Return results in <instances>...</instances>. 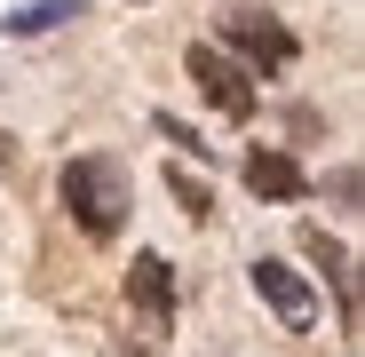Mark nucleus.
<instances>
[{"label": "nucleus", "instance_id": "f257e3e1", "mask_svg": "<svg viewBox=\"0 0 365 357\" xmlns=\"http://www.w3.org/2000/svg\"><path fill=\"white\" fill-rule=\"evenodd\" d=\"M56 191H64V207H72V222L88 238H119V222H128V175H119L111 159H96V151L72 159Z\"/></svg>", "mask_w": 365, "mask_h": 357}, {"label": "nucleus", "instance_id": "f03ea898", "mask_svg": "<svg viewBox=\"0 0 365 357\" xmlns=\"http://www.w3.org/2000/svg\"><path fill=\"white\" fill-rule=\"evenodd\" d=\"M222 40H230V56L247 72H286L294 64V32L278 16H262V9H222Z\"/></svg>", "mask_w": 365, "mask_h": 357}, {"label": "nucleus", "instance_id": "7ed1b4c3", "mask_svg": "<svg viewBox=\"0 0 365 357\" xmlns=\"http://www.w3.org/2000/svg\"><path fill=\"white\" fill-rule=\"evenodd\" d=\"M191 88H199L222 119H247V111H255V72L238 64V56H222V48H191Z\"/></svg>", "mask_w": 365, "mask_h": 357}, {"label": "nucleus", "instance_id": "20e7f679", "mask_svg": "<svg viewBox=\"0 0 365 357\" xmlns=\"http://www.w3.org/2000/svg\"><path fill=\"white\" fill-rule=\"evenodd\" d=\"M128 310H135L143 341H159V333L175 326V262H159V254H135V270H128Z\"/></svg>", "mask_w": 365, "mask_h": 357}, {"label": "nucleus", "instance_id": "39448f33", "mask_svg": "<svg viewBox=\"0 0 365 357\" xmlns=\"http://www.w3.org/2000/svg\"><path fill=\"white\" fill-rule=\"evenodd\" d=\"M255 294H262V302H270V318L286 326V333H310L318 326V294H310V278H302V270H286V262H255Z\"/></svg>", "mask_w": 365, "mask_h": 357}, {"label": "nucleus", "instance_id": "423d86ee", "mask_svg": "<svg viewBox=\"0 0 365 357\" xmlns=\"http://www.w3.org/2000/svg\"><path fill=\"white\" fill-rule=\"evenodd\" d=\"M247 191H255V199H302L310 175H302L286 151H255V159H247Z\"/></svg>", "mask_w": 365, "mask_h": 357}, {"label": "nucleus", "instance_id": "0eeeda50", "mask_svg": "<svg viewBox=\"0 0 365 357\" xmlns=\"http://www.w3.org/2000/svg\"><path fill=\"white\" fill-rule=\"evenodd\" d=\"M302 247H310V262H326V278H334V294H341V326L357 318V270H349V247H334L326 230H302Z\"/></svg>", "mask_w": 365, "mask_h": 357}, {"label": "nucleus", "instance_id": "6e6552de", "mask_svg": "<svg viewBox=\"0 0 365 357\" xmlns=\"http://www.w3.org/2000/svg\"><path fill=\"white\" fill-rule=\"evenodd\" d=\"M88 9V0H24V9H9V32L16 40H40V32H56V24H72Z\"/></svg>", "mask_w": 365, "mask_h": 357}, {"label": "nucleus", "instance_id": "1a4fd4ad", "mask_svg": "<svg viewBox=\"0 0 365 357\" xmlns=\"http://www.w3.org/2000/svg\"><path fill=\"white\" fill-rule=\"evenodd\" d=\"M167 191L182 199V214H207V207H215V199H207V183H191V175H182V167L167 175Z\"/></svg>", "mask_w": 365, "mask_h": 357}]
</instances>
